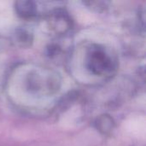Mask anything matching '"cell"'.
I'll return each instance as SVG.
<instances>
[{
	"mask_svg": "<svg viewBox=\"0 0 146 146\" xmlns=\"http://www.w3.org/2000/svg\"><path fill=\"white\" fill-rule=\"evenodd\" d=\"M97 128L104 134H107L114 127V121L110 115H103L97 121Z\"/></svg>",
	"mask_w": 146,
	"mask_h": 146,
	"instance_id": "obj_3",
	"label": "cell"
},
{
	"mask_svg": "<svg viewBox=\"0 0 146 146\" xmlns=\"http://www.w3.org/2000/svg\"><path fill=\"white\" fill-rule=\"evenodd\" d=\"M15 10L23 18H31L37 13L36 4L32 1H20L15 3Z\"/></svg>",
	"mask_w": 146,
	"mask_h": 146,
	"instance_id": "obj_2",
	"label": "cell"
},
{
	"mask_svg": "<svg viewBox=\"0 0 146 146\" xmlns=\"http://www.w3.org/2000/svg\"><path fill=\"white\" fill-rule=\"evenodd\" d=\"M16 39L17 42L21 44V46H28L30 45L33 38L31 33H29L26 30H20L16 33Z\"/></svg>",
	"mask_w": 146,
	"mask_h": 146,
	"instance_id": "obj_4",
	"label": "cell"
},
{
	"mask_svg": "<svg viewBox=\"0 0 146 146\" xmlns=\"http://www.w3.org/2000/svg\"><path fill=\"white\" fill-rule=\"evenodd\" d=\"M88 68L98 75H110L116 68V62L104 48H92L88 59Z\"/></svg>",
	"mask_w": 146,
	"mask_h": 146,
	"instance_id": "obj_1",
	"label": "cell"
}]
</instances>
